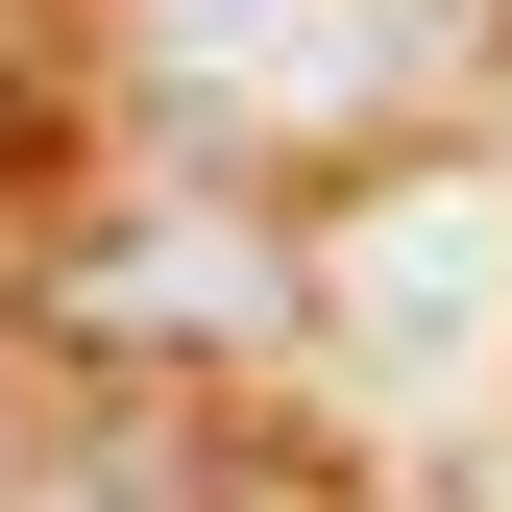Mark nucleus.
I'll use <instances>...</instances> for the list:
<instances>
[{
	"label": "nucleus",
	"mask_w": 512,
	"mask_h": 512,
	"mask_svg": "<svg viewBox=\"0 0 512 512\" xmlns=\"http://www.w3.org/2000/svg\"><path fill=\"white\" fill-rule=\"evenodd\" d=\"M293 317V269L244 220H122V244H74V342H122V366H171V342H269Z\"/></svg>",
	"instance_id": "nucleus-2"
},
{
	"label": "nucleus",
	"mask_w": 512,
	"mask_h": 512,
	"mask_svg": "<svg viewBox=\"0 0 512 512\" xmlns=\"http://www.w3.org/2000/svg\"><path fill=\"white\" fill-rule=\"evenodd\" d=\"M147 74L196 122H366L391 98V0H147Z\"/></svg>",
	"instance_id": "nucleus-1"
}]
</instances>
